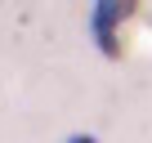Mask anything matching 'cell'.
I'll use <instances>...</instances> for the list:
<instances>
[{"label": "cell", "mask_w": 152, "mask_h": 143, "mask_svg": "<svg viewBox=\"0 0 152 143\" xmlns=\"http://www.w3.org/2000/svg\"><path fill=\"white\" fill-rule=\"evenodd\" d=\"M130 18H134V5H130V0H103V5H94L90 31L99 36V49H103L107 58L121 54V27H125Z\"/></svg>", "instance_id": "obj_1"}, {"label": "cell", "mask_w": 152, "mask_h": 143, "mask_svg": "<svg viewBox=\"0 0 152 143\" xmlns=\"http://www.w3.org/2000/svg\"><path fill=\"white\" fill-rule=\"evenodd\" d=\"M67 143H99V139H90V134H72Z\"/></svg>", "instance_id": "obj_2"}]
</instances>
